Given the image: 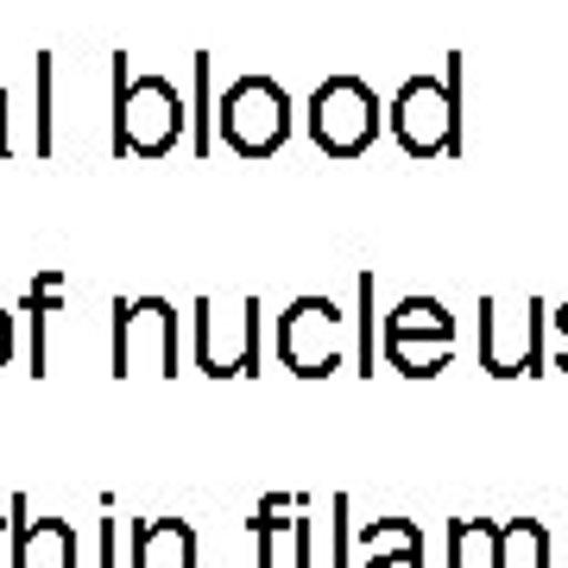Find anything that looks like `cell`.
Masks as SVG:
<instances>
[{
  "label": "cell",
  "mask_w": 568,
  "mask_h": 568,
  "mask_svg": "<svg viewBox=\"0 0 568 568\" xmlns=\"http://www.w3.org/2000/svg\"><path fill=\"white\" fill-rule=\"evenodd\" d=\"M32 77H39V140H32V152L51 159V152H58V126H51V82H58V58L39 51V70H32Z\"/></svg>",
  "instance_id": "d6986e66"
},
{
  "label": "cell",
  "mask_w": 568,
  "mask_h": 568,
  "mask_svg": "<svg viewBox=\"0 0 568 568\" xmlns=\"http://www.w3.org/2000/svg\"><path fill=\"white\" fill-rule=\"evenodd\" d=\"M13 537H20V499H13V518H0V568H13Z\"/></svg>",
  "instance_id": "603a6c76"
},
{
  "label": "cell",
  "mask_w": 568,
  "mask_h": 568,
  "mask_svg": "<svg viewBox=\"0 0 568 568\" xmlns=\"http://www.w3.org/2000/svg\"><path fill=\"white\" fill-rule=\"evenodd\" d=\"M13 568H77V525L70 518H26V493H20Z\"/></svg>",
  "instance_id": "8fae6325"
},
{
  "label": "cell",
  "mask_w": 568,
  "mask_h": 568,
  "mask_svg": "<svg viewBox=\"0 0 568 568\" xmlns=\"http://www.w3.org/2000/svg\"><path fill=\"white\" fill-rule=\"evenodd\" d=\"M190 323H196V366L209 379H253L260 373V297H241L234 323L222 328V310L196 297L190 304Z\"/></svg>",
  "instance_id": "9c48e42d"
},
{
  "label": "cell",
  "mask_w": 568,
  "mask_h": 568,
  "mask_svg": "<svg viewBox=\"0 0 568 568\" xmlns=\"http://www.w3.org/2000/svg\"><path fill=\"white\" fill-rule=\"evenodd\" d=\"M209 89H215V58H209V51H196V58H190V108H196V114H190V152H196V159H209V152H215V95H209Z\"/></svg>",
  "instance_id": "5bb4252c"
},
{
  "label": "cell",
  "mask_w": 568,
  "mask_h": 568,
  "mask_svg": "<svg viewBox=\"0 0 568 568\" xmlns=\"http://www.w3.org/2000/svg\"><path fill=\"white\" fill-rule=\"evenodd\" d=\"M13 361V310L0 304V366Z\"/></svg>",
  "instance_id": "cb8c5ba5"
},
{
  "label": "cell",
  "mask_w": 568,
  "mask_h": 568,
  "mask_svg": "<svg viewBox=\"0 0 568 568\" xmlns=\"http://www.w3.org/2000/svg\"><path fill=\"white\" fill-rule=\"evenodd\" d=\"M361 544L366 556L354 568H424V530L410 518H366Z\"/></svg>",
  "instance_id": "7c38bea8"
},
{
  "label": "cell",
  "mask_w": 568,
  "mask_h": 568,
  "mask_svg": "<svg viewBox=\"0 0 568 568\" xmlns=\"http://www.w3.org/2000/svg\"><path fill=\"white\" fill-rule=\"evenodd\" d=\"M499 518H448V568H493Z\"/></svg>",
  "instance_id": "2e32d148"
},
{
  "label": "cell",
  "mask_w": 568,
  "mask_h": 568,
  "mask_svg": "<svg viewBox=\"0 0 568 568\" xmlns=\"http://www.w3.org/2000/svg\"><path fill=\"white\" fill-rule=\"evenodd\" d=\"M291 568H316V518H291Z\"/></svg>",
  "instance_id": "44dd1931"
},
{
  "label": "cell",
  "mask_w": 568,
  "mask_h": 568,
  "mask_svg": "<svg viewBox=\"0 0 568 568\" xmlns=\"http://www.w3.org/2000/svg\"><path fill=\"white\" fill-rule=\"evenodd\" d=\"M58 304H63V272L58 265H44L39 278L26 284V373L32 379H44L51 373V354H44V328H51V316H58Z\"/></svg>",
  "instance_id": "4fadbf2b"
},
{
  "label": "cell",
  "mask_w": 568,
  "mask_h": 568,
  "mask_svg": "<svg viewBox=\"0 0 568 568\" xmlns=\"http://www.w3.org/2000/svg\"><path fill=\"white\" fill-rule=\"evenodd\" d=\"M544 297H480V366L493 379L544 373Z\"/></svg>",
  "instance_id": "5b68a950"
},
{
  "label": "cell",
  "mask_w": 568,
  "mask_h": 568,
  "mask_svg": "<svg viewBox=\"0 0 568 568\" xmlns=\"http://www.w3.org/2000/svg\"><path fill=\"white\" fill-rule=\"evenodd\" d=\"M462 77L467 58L448 51L443 77H410L386 108L392 140L405 145V159L429 164V159H462Z\"/></svg>",
  "instance_id": "6da1fadb"
},
{
  "label": "cell",
  "mask_w": 568,
  "mask_h": 568,
  "mask_svg": "<svg viewBox=\"0 0 568 568\" xmlns=\"http://www.w3.org/2000/svg\"><path fill=\"white\" fill-rule=\"evenodd\" d=\"M114 379H178V310L164 297H114Z\"/></svg>",
  "instance_id": "277c9868"
},
{
  "label": "cell",
  "mask_w": 568,
  "mask_h": 568,
  "mask_svg": "<svg viewBox=\"0 0 568 568\" xmlns=\"http://www.w3.org/2000/svg\"><path fill=\"white\" fill-rule=\"evenodd\" d=\"M171 77H133L126 82V51H114V159H164L178 140H190V114Z\"/></svg>",
  "instance_id": "7a4b0ae2"
},
{
  "label": "cell",
  "mask_w": 568,
  "mask_h": 568,
  "mask_svg": "<svg viewBox=\"0 0 568 568\" xmlns=\"http://www.w3.org/2000/svg\"><path fill=\"white\" fill-rule=\"evenodd\" d=\"M215 140L234 159H272L291 140V95L272 77H234L215 102Z\"/></svg>",
  "instance_id": "3957f363"
},
{
  "label": "cell",
  "mask_w": 568,
  "mask_h": 568,
  "mask_svg": "<svg viewBox=\"0 0 568 568\" xmlns=\"http://www.w3.org/2000/svg\"><path fill=\"white\" fill-rule=\"evenodd\" d=\"M13 152V140H7V89H0V159Z\"/></svg>",
  "instance_id": "d4e9b609"
},
{
  "label": "cell",
  "mask_w": 568,
  "mask_h": 568,
  "mask_svg": "<svg viewBox=\"0 0 568 568\" xmlns=\"http://www.w3.org/2000/svg\"><path fill=\"white\" fill-rule=\"evenodd\" d=\"M455 361V316L436 297H398L386 316V366L405 379H436Z\"/></svg>",
  "instance_id": "52a82bcc"
},
{
  "label": "cell",
  "mask_w": 568,
  "mask_h": 568,
  "mask_svg": "<svg viewBox=\"0 0 568 568\" xmlns=\"http://www.w3.org/2000/svg\"><path fill=\"white\" fill-rule=\"evenodd\" d=\"M284 511H297L291 493H265L253 506V568H278V530H291Z\"/></svg>",
  "instance_id": "ac0fdd59"
},
{
  "label": "cell",
  "mask_w": 568,
  "mask_h": 568,
  "mask_svg": "<svg viewBox=\"0 0 568 568\" xmlns=\"http://www.w3.org/2000/svg\"><path fill=\"white\" fill-rule=\"evenodd\" d=\"M556 328H562V335H568V316H562V310H556ZM556 366H562V373H568V354H562V361H556Z\"/></svg>",
  "instance_id": "484cf974"
},
{
  "label": "cell",
  "mask_w": 568,
  "mask_h": 568,
  "mask_svg": "<svg viewBox=\"0 0 568 568\" xmlns=\"http://www.w3.org/2000/svg\"><path fill=\"white\" fill-rule=\"evenodd\" d=\"M347 493H335V499H328V568H354L347 562Z\"/></svg>",
  "instance_id": "ffe728a7"
},
{
  "label": "cell",
  "mask_w": 568,
  "mask_h": 568,
  "mask_svg": "<svg viewBox=\"0 0 568 568\" xmlns=\"http://www.w3.org/2000/svg\"><path fill=\"white\" fill-rule=\"evenodd\" d=\"M493 568H549V530L537 518H506L499 525V549Z\"/></svg>",
  "instance_id": "9a60e30c"
},
{
  "label": "cell",
  "mask_w": 568,
  "mask_h": 568,
  "mask_svg": "<svg viewBox=\"0 0 568 568\" xmlns=\"http://www.w3.org/2000/svg\"><path fill=\"white\" fill-rule=\"evenodd\" d=\"M562 316H568V304H562Z\"/></svg>",
  "instance_id": "4316f807"
},
{
  "label": "cell",
  "mask_w": 568,
  "mask_h": 568,
  "mask_svg": "<svg viewBox=\"0 0 568 568\" xmlns=\"http://www.w3.org/2000/svg\"><path fill=\"white\" fill-rule=\"evenodd\" d=\"M304 121L323 159H361L366 145L379 140V95L361 77H328V82H316Z\"/></svg>",
  "instance_id": "8992f818"
},
{
  "label": "cell",
  "mask_w": 568,
  "mask_h": 568,
  "mask_svg": "<svg viewBox=\"0 0 568 568\" xmlns=\"http://www.w3.org/2000/svg\"><path fill=\"white\" fill-rule=\"evenodd\" d=\"M342 328L347 316L335 297H291L278 310V366L297 379H328L342 366Z\"/></svg>",
  "instance_id": "ba28073f"
},
{
  "label": "cell",
  "mask_w": 568,
  "mask_h": 568,
  "mask_svg": "<svg viewBox=\"0 0 568 568\" xmlns=\"http://www.w3.org/2000/svg\"><path fill=\"white\" fill-rule=\"evenodd\" d=\"M133 568H196V525L190 518H133Z\"/></svg>",
  "instance_id": "30bf717a"
},
{
  "label": "cell",
  "mask_w": 568,
  "mask_h": 568,
  "mask_svg": "<svg viewBox=\"0 0 568 568\" xmlns=\"http://www.w3.org/2000/svg\"><path fill=\"white\" fill-rule=\"evenodd\" d=\"M102 568H121V518H114V506L102 518Z\"/></svg>",
  "instance_id": "7402d4cb"
},
{
  "label": "cell",
  "mask_w": 568,
  "mask_h": 568,
  "mask_svg": "<svg viewBox=\"0 0 568 568\" xmlns=\"http://www.w3.org/2000/svg\"><path fill=\"white\" fill-rule=\"evenodd\" d=\"M354 291H361V316H354V328H361V366L354 373H379V354H386V323H379V278L373 272H361L354 278Z\"/></svg>",
  "instance_id": "e0dca14e"
}]
</instances>
